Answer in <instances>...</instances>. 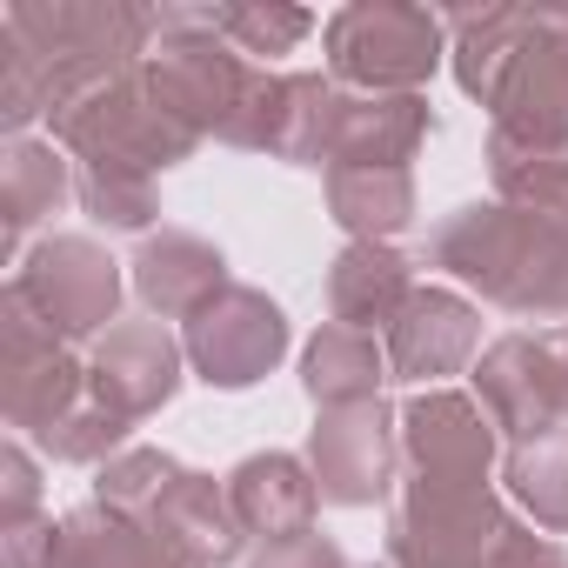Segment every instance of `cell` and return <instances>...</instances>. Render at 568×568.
<instances>
[{"instance_id": "cell-1", "label": "cell", "mask_w": 568, "mask_h": 568, "mask_svg": "<svg viewBox=\"0 0 568 568\" xmlns=\"http://www.w3.org/2000/svg\"><path fill=\"white\" fill-rule=\"evenodd\" d=\"M428 267L521 322H568V214L468 201L428 234Z\"/></svg>"}, {"instance_id": "cell-2", "label": "cell", "mask_w": 568, "mask_h": 568, "mask_svg": "<svg viewBox=\"0 0 568 568\" xmlns=\"http://www.w3.org/2000/svg\"><path fill=\"white\" fill-rule=\"evenodd\" d=\"M48 128H54V148H68L81 168H121V174H148V181H161L168 168H181L201 148V134H187L154 101L141 68L61 94Z\"/></svg>"}, {"instance_id": "cell-3", "label": "cell", "mask_w": 568, "mask_h": 568, "mask_svg": "<svg viewBox=\"0 0 568 568\" xmlns=\"http://www.w3.org/2000/svg\"><path fill=\"white\" fill-rule=\"evenodd\" d=\"M254 61L234 54L201 8H161L154 14V41H148V61H141V81L154 88V101L187 128V134H214L227 141V128L241 121L247 108V88H254Z\"/></svg>"}, {"instance_id": "cell-4", "label": "cell", "mask_w": 568, "mask_h": 568, "mask_svg": "<svg viewBox=\"0 0 568 568\" xmlns=\"http://www.w3.org/2000/svg\"><path fill=\"white\" fill-rule=\"evenodd\" d=\"M0 28L34 48V61L54 81V101L88 81H114L141 68L154 41V14L134 0H14Z\"/></svg>"}, {"instance_id": "cell-5", "label": "cell", "mask_w": 568, "mask_h": 568, "mask_svg": "<svg viewBox=\"0 0 568 568\" xmlns=\"http://www.w3.org/2000/svg\"><path fill=\"white\" fill-rule=\"evenodd\" d=\"M328 81L355 94H422V81L448 61V28L428 8L402 0H355L322 28Z\"/></svg>"}, {"instance_id": "cell-6", "label": "cell", "mask_w": 568, "mask_h": 568, "mask_svg": "<svg viewBox=\"0 0 568 568\" xmlns=\"http://www.w3.org/2000/svg\"><path fill=\"white\" fill-rule=\"evenodd\" d=\"M501 535H508V508L488 481L408 475L388 515V568H488Z\"/></svg>"}, {"instance_id": "cell-7", "label": "cell", "mask_w": 568, "mask_h": 568, "mask_svg": "<svg viewBox=\"0 0 568 568\" xmlns=\"http://www.w3.org/2000/svg\"><path fill=\"white\" fill-rule=\"evenodd\" d=\"M88 402V362L68 355V342L21 302V288H0V408L21 435H48Z\"/></svg>"}, {"instance_id": "cell-8", "label": "cell", "mask_w": 568, "mask_h": 568, "mask_svg": "<svg viewBox=\"0 0 568 568\" xmlns=\"http://www.w3.org/2000/svg\"><path fill=\"white\" fill-rule=\"evenodd\" d=\"M14 288L61 342H101L121 315V261L88 234H48L21 261Z\"/></svg>"}, {"instance_id": "cell-9", "label": "cell", "mask_w": 568, "mask_h": 568, "mask_svg": "<svg viewBox=\"0 0 568 568\" xmlns=\"http://www.w3.org/2000/svg\"><path fill=\"white\" fill-rule=\"evenodd\" d=\"M181 348H187V368L207 388H254V382H267L281 368V355H288V315H281L261 288L227 281V288L187 322Z\"/></svg>"}, {"instance_id": "cell-10", "label": "cell", "mask_w": 568, "mask_h": 568, "mask_svg": "<svg viewBox=\"0 0 568 568\" xmlns=\"http://www.w3.org/2000/svg\"><path fill=\"white\" fill-rule=\"evenodd\" d=\"M395 462H402V415L388 402L322 408L315 428H308V475H315L322 501H335V508L388 501Z\"/></svg>"}, {"instance_id": "cell-11", "label": "cell", "mask_w": 568, "mask_h": 568, "mask_svg": "<svg viewBox=\"0 0 568 568\" xmlns=\"http://www.w3.org/2000/svg\"><path fill=\"white\" fill-rule=\"evenodd\" d=\"M348 88H335L328 74H254L241 121L227 128V148L247 154H274L295 168H328V134L342 114Z\"/></svg>"}, {"instance_id": "cell-12", "label": "cell", "mask_w": 568, "mask_h": 568, "mask_svg": "<svg viewBox=\"0 0 568 568\" xmlns=\"http://www.w3.org/2000/svg\"><path fill=\"white\" fill-rule=\"evenodd\" d=\"M488 114H495V134L521 141V148L568 154V8H541L535 34L508 61Z\"/></svg>"}, {"instance_id": "cell-13", "label": "cell", "mask_w": 568, "mask_h": 568, "mask_svg": "<svg viewBox=\"0 0 568 568\" xmlns=\"http://www.w3.org/2000/svg\"><path fill=\"white\" fill-rule=\"evenodd\" d=\"M402 462L422 481H488L495 468V422L481 402L455 388H422L402 408Z\"/></svg>"}, {"instance_id": "cell-14", "label": "cell", "mask_w": 568, "mask_h": 568, "mask_svg": "<svg viewBox=\"0 0 568 568\" xmlns=\"http://www.w3.org/2000/svg\"><path fill=\"white\" fill-rule=\"evenodd\" d=\"M475 342H481V315L455 288H415L408 308L382 335L388 375L395 382H415V388H442L448 375H462L475 362Z\"/></svg>"}, {"instance_id": "cell-15", "label": "cell", "mask_w": 568, "mask_h": 568, "mask_svg": "<svg viewBox=\"0 0 568 568\" xmlns=\"http://www.w3.org/2000/svg\"><path fill=\"white\" fill-rule=\"evenodd\" d=\"M181 362H187V348L161 322H114L94 342V355H88V388L108 408H121L128 422H141V415H154V408L174 402Z\"/></svg>"}, {"instance_id": "cell-16", "label": "cell", "mask_w": 568, "mask_h": 568, "mask_svg": "<svg viewBox=\"0 0 568 568\" xmlns=\"http://www.w3.org/2000/svg\"><path fill=\"white\" fill-rule=\"evenodd\" d=\"M134 295L161 322H194L221 288H227V254L187 227H161L134 247Z\"/></svg>"}, {"instance_id": "cell-17", "label": "cell", "mask_w": 568, "mask_h": 568, "mask_svg": "<svg viewBox=\"0 0 568 568\" xmlns=\"http://www.w3.org/2000/svg\"><path fill=\"white\" fill-rule=\"evenodd\" d=\"M475 395H481V415L495 422V435H508V442H535V435L561 428L548 362H541V335L488 342L481 362H475Z\"/></svg>"}, {"instance_id": "cell-18", "label": "cell", "mask_w": 568, "mask_h": 568, "mask_svg": "<svg viewBox=\"0 0 568 568\" xmlns=\"http://www.w3.org/2000/svg\"><path fill=\"white\" fill-rule=\"evenodd\" d=\"M227 501H234L241 528H247L261 548H274V541H302V535H315L322 488H315V475H308L302 455L267 448V455H247V462L227 475Z\"/></svg>"}, {"instance_id": "cell-19", "label": "cell", "mask_w": 568, "mask_h": 568, "mask_svg": "<svg viewBox=\"0 0 568 568\" xmlns=\"http://www.w3.org/2000/svg\"><path fill=\"white\" fill-rule=\"evenodd\" d=\"M435 114L422 94H348L328 134V174L335 168H408Z\"/></svg>"}, {"instance_id": "cell-20", "label": "cell", "mask_w": 568, "mask_h": 568, "mask_svg": "<svg viewBox=\"0 0 568 568\" xmlns=\"http://www.w3.org/2000/svg\"><path fill=\"white\" fill-rule=\"evenodd\" d=\"M148 535H161V541H168L181 561H194V568H227V561L247 548V528H241V515H234V501H227V481L194 475V468L168 488V501L154 508Z\"/></svg>"}, {"instance_id": "cell-21", "label": "cell", "mask_w": 568, "mask_h": 568, "mask_svg": "<svg viewBox=\"0 0 568 568\" xmlns=\"http://www.w3.org/2000/svg\"><path fill=\"white\" fill-rule=\"evenodd\" d=\"M408 295H415V267L388 241H348L328 267V308L342 328H362V335L382 328L388 335V322L408 308Z\"/></svg>"}, {"instance_id": "cell-22", "label": "cell", "mask_w": 568, "mask_h": 568, "mask_svg": "<svg viewBox=\"0 0 568 568\" xmlns=\"http://www.w3.org/2000/svg\"><path fill=\"white\" fill-rule=\"evenodd\" d=\"M48 568H194L181 561L161 535H148L141 521L88 501L74 515L54 521V548H48Z\"/></svg>"}, {"instance_id": "cell-23", "label": "cell", "mask_w": 568, "mask_h": 568, "mask_svg": "<svg viewBox=\"0 0 568 568\" xmlns=\"http://www.w3.org/2000/svg\"><path fill=\"white\" fill-rule=\"evenodd\" d=\"M541 8H468V14H442L448 28V61H455V81L468 101H495L508 61L521 54V41L535 34Z\"/></svg>"}, {"instance_id": "cell-24", "label": "cell", "mask_w": 568, "mask_h": 568, "mask_svg": "<svg viewBox=\"0 0 568 568\" xmlns=\"http://www.w3.org/2000/svg\"><path fill=\"white\" fill-rule=\"evenodd\" d=\"M382 382H388V348L362 328H315L308 348H302V388L315 408H362V402H382Z\"/></svg>"}, {"instance_id": "cell-25", "label": "cell", "mask_w": 568, "mask_h": 568, "mask_svg": "<svg viewBox=\"0 0 568 568\" xmlns=\"http://www.w3.org/2000/svg\"><path fill=\"white\" fill-rule=\"evenodd\" d=\"M74 194V181H68V161H61V148L54 141H8V154H0V247H21V234L28 227H41L61 201Z\"/></svg>"}, {"instance_id": "cell-26", "label": "cell", "mask_w": 568, "mask_h": 568, "mask_svg": "<svg viewBox=\"0 0 568 568\" xmlns=\"http://www.w3.org/2000/svg\"><path fill=\"white\" fill-rule=\"evenodd\" d=\"M328 214L348 227V241H395L415 221V174L408 168H335Z\"/></svg>"}, {"instance_id": "cell-27", "label": "cell", "mask_w": 568, "mask_h": 568, "mask_svg": "<svg viewBox=\"0 0 568 568\" xmlns=\"http://www.w3.org/2000/svg\"><path fill=\"white\" fill-rule=\"evenodd\" d=\"M501 481L535 515V528L568 535V428L535 435V442H515L508 462H501Z\"/></svg>"}, {"instance_id": "cell-28", "label": "cell", "mask_w": 568, "mask_h": 568, "mask_svg": "<svg viewBox=\"0 0 568 568\" xmlns=\"http://www.w3.org/2000/svg\"><path fill=\"white\" fill-rule=\"evenodd\" d=\"M488 174H495V201L528 214H568V154L488 134Z\"/></svg>"}, {"instance_id": "cell-29", "label": "cell", "mask_w": 568, "mask_h": 568, "mask_svg": "<svg viewBox=\"0 0 568 568\" xmlns=\"http://www.w3.org/2000/svg\"><path fill=\"white\" fill-rule=\"evenodd\" d=\"M181 475H187V468H181L168 448H121L114 462H101V475H94V501L148 528L154 508L168 501V488H174Z\"/></svg>"}, {"instance_id": "cell-30", "label": "cell", "mask_w": 568, "mask_h": 568, "mask_svg": "<svg viewBox=\"0 0 568 568\" xmlns=\"http://www.w3.org/2000/svg\"><path fill=\"white\" fill-rule=\"evenodd\" d=\"M201 14H207V28L234 54H288L315 28L308 8H254V0H234V8H201Z\"/></svg>"}, {"instance_id": "cell-31", "label": "cell", "mask_w": 568, "mask_h": 568, "mask_svg": "<svg viewBox=\"0 0 568 568\" xmlns=\"http://www.w3.org/2000/svg\"><path fill=\"white\" fill-rule=\"evenodd\" d=\"M74 194H81L88 221H101L108 234H141V241H148V227H154V181H148V174H121V168H81Z\"/></svg>"}, {"instance_id": "cell-32", "label": "cell", "mask_w": 568, "mask_h": 568, "mask_svg": "<svg viewBox=\"0 0 568 568\" xmlns=\"http://www.w3.org/2000/svg\"><path fill=\"white\" fill-rule=\"evenodd\" d=\"M41 114H54V81H48V68L34 61V48L21 34L0 28V128L21 141V128L41 121Z\"/></svg>"}, {"instance_id": "cell-33", "label": "cell", "mask_w": 568, "mask_h": 568, "mask_svg": "<svg viewBox=\"0 0 568 568\" xmlns=\"http://www.w3.org/2000/svg\"><path fill=\"white\" fill-rule=\"evenodd\" d=\"M128 415L121 408H108L94 388H88V402L68 415V422H54L48 435H41V448L54 455V462H114L121 455V442H128Z\"/></svg>"}, {"instance_id": "cell-34", "label": "cell", "mask_w": 568, "mask_h": 568, "mask_svg": "<svg viewBox=\"0 0 568 568\" xmlns=\"http://www.w3.org/2000/svg\"><path fill=\"white\" fill-rule=\"evenodd\" d=\"M41 521V468L21 442L0 448V528H28Z\"/></svg>"}, {"instance_id": "cell-35", "label": "cell", "mask_w": 568, "mask_h": 568, "mask_svg": "<svg viewBox=\"0 0 568 568\" xmlns=\"http://www.w3.org/2000/svg\"><path fill=\"white\" fill-rule=\"evenodd\" d=\"M488 568H568V548L548 541V535H535V528H521V521H508V535L495 541Z\"/></svg>"}, {"instance_id": "cell-36", "label": "cell", "mask_w": 568, "mask_h": 568, "mask_svg": "<svg viewBox=\"0 0 568 568\" xmlns=\"http://www.w3.org/2000/svg\"><path fill=\"white\" fill-rule=\"evenodd\" d=\"M247 568H348V555L328 541V535H302V541H274V548H254Z\"/></svg>"}, {"instance_id": "cell-37", "label": "cell", "mask_w": 568, "mask_h": 568, "mask_svg": "<svg viewBox=\"0 0 568 568\" xmlns=\"http://www.w3.org/2000/svg\"><path fill=\"white\" fill-rule=\"evenodd\" d=\"M541 362H548V388H555V408L568 428V328H541Z\"/></svg>"}, {"instance_id": "cell-38", "label": "cell", "mask_w": 568, "mask_h": 568, "mask_svg": "<svg viewBox=\"0 0 568 568\" xmlns=\"http://www.w3.org/2000/svg\"><path fill=\"white\" fill-rule=\"evenodd\" d=\"M368 568H375V561H368ZM382 568H388V561H382Z\"/></svg>"}]
</instances>
